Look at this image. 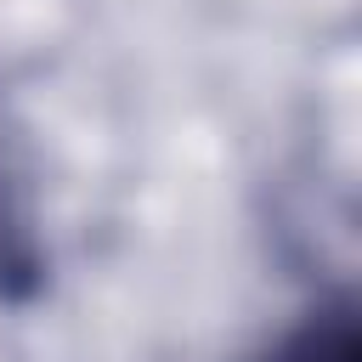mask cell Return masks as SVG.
<instances>
[{
	"mask_svg": "<svg viewBox=\"0 0 362 362\" xmlns=\"http://www.w3.org/2000/svg\"><path fill=\"white\" fill-rule=\"evenodd\" d=\"M255 362H356V311H351V300H334V305L311 311L305 322H294Z\"/></svg>",
	"mask_w": 362,
	"mask_h": 362,
	"instance_id": "1",
	"label": "cell"
},
{
	"mask_svg": "<svg viewBox=\"0 0 362 362\" xmlns=\"http://www.w3.org/2000/svg\"><path fill=\"white\" fill-rule=\"evenodd\" d=\"M11 272H34V255L23 243V226H11V215L0 204V294H6V277Z\"/></svg>",
	"mask_w": 362,
	"mask_h": 362,
	"instance_id": "2",
	"label": "cell"
}]
</instances>
